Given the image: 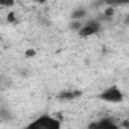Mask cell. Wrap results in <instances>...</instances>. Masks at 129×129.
<instances>
[{"label": "cell", "instance_id": "obj_6", "mask_svg": "<svg viewBox=\"0 0 129 129\" xmlns=\"http://www.w3.org/2000/svg\"><path fill=\"white\" fill-rule=\"evenodd\" d=\"M87 15V11L82 9V8H78L73 14H72V20H84Z\"/></svg>", "mask_w": 129, "mask_h": 129}, {"label": "cell", "instance_id": "obj_5", "mask_svg": "<svg viewBox=\"0 0 129 129\" xmlns=\"http://www.w3.org/2000/svg\"><path fill=\"white\" fill-rule=\"evenodd\" d=\"M82 93L81 91H78V90H75V91H62L61 94H59V99H62V100H72V99H76V97H79Z\"/></svg>", "mask_w": 129, "mask_h": 129}, {"label": "cell", "instance_id": "obj_3", "mask_svg": "<svg viewBox=\"0 0 129 129\" xmlns=\"http://www.w3.org/2000/svg\"><path fill=\"white\" fill-rule=\"evenodd\" d=\"M99 32H100V23L96 21V20L82 23V26L78 30V34H79L81 38H88V37H93V35H96Z\"/></svg>", "mask_w": 129, "mask_h": 129}, {"label": "cell", "instance_id": "obj_7", "mask_svg": "<svg viewBox=\"0 0 129 129\" xmlns=\"http://www.w3.org/2000/svg\"><path fill=\"white\" fill-rule=\"evenodd\" d=\"M15 5V0H0V6L2 8H12Z\"/></svg>", "mask_w": 129, "mask_h": 129}, {"label": "cell", "instance_id": "obj_2", "mask_svg": "<svg viewBox=\"0 0 129 129\" xmlns=\"http://www.w3.org/2000/svg\"><path fill=\"white\" fill-rule=\"evenodd\" d=\"M29 126L30 127H40V129H59L61 127V120L53 117V115L44 114V115L37 117L34 121H30Z\"/></svg>", "mask_w": 129, "mask_h": 129}, {"label": "cell", "instance_id": "obj_9", "mask_svg": "<svg viewBox=\"0 0 129 129\" xmlns=\"http://www.w3.org/2000/svg\"><path fill=\"white\" fill-rule=\"evenodd\" d=\"M35 55H37V52H35L34 49H29V50H26V56H27V58H34Z\"/></svg>", "mask_w": 129, "mask_h": 129}, {"label": "cell", "instance_id": "obj_11", "mask_svg": "<svg viewBox=\"0 0 129 129\" xmlns=\"http://www.w3.org/2000/svg\"><path fill=\"white\" fill-rule=\"evenodd\" d=\"M34 2H35V3H38V5H44L47 0H34Z\"/></svg>", "mask_w": 129, "mask_h": 129}, {"label": "cell", "instance_id": "obj_10", "mask_svg": "<svg viewBox=\"0 0 129 129\" xmlns=\"http://www.w3.org/2000/svg\"><path fill=\"white\" fill-rule=\"evenodd\" d=\"M8 21H9V23H14V21H15V14H14V12H9V14H8Z\"/></svg>", "mask_w": 129, "mask_h": 129}, {"label": "cell", "instance_id": "obj_1", "mask_svg": "<svg viewBox=\"0 0 129 129\" xmlns=\"http://www.w3.org/2000/svg\"><path fill=\"white\" fill-rule=\"evenodd\" d=\"M97 97H99V100L108 102V103H121L124 100V94L120 90V87H117V85H111V87L105 88Z\"/></svg>", "mask_w": 129, "mask_h": 129}, {"label": "cell", "instance_id": "obj_8", "mask_svg": "<svg viewBox=\"0 0 129 129\" xmlns=\"http://www.w3.org/2000/svg\"><path fill=\"white\" fill-rule=\"evenodd\" d=\"M112 14H114V8H112V6H111V8H106V9H105V17H111Z\"/></svg>", "mask_w": 129, "mask_h": 129}, {"label": "cell", "instance_id": "obj_4", "mask_svg": "<svg viewBox=\"0 0 129 129\" xmlns=\"http://www.w3.org/2000/svg\"><path fill=\"white\" fill-rule=\"evenodd\" d=\"M115 126H117V123L109 120V118H102L100 121L90 124V127H115Z\"/></svg>", "mask_w": 129, "mask_h": 129}]
</instances>
